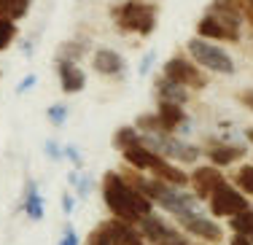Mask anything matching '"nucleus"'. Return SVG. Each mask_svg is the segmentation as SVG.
I'll list each match as a JSON object with an SVG mask.
<instances>
[{"label":"nucleus","instance_id":"nucleus-5","mask_svg":"<svg viewBox=\"0 0 253 245\" xmlns=\"http://www.w3.org/2000/svg\"><path fill=\"white\" fill-rule=\"evenodd\" d=\"M186 51H189L191 62L200 65L202 70H210V73H218V76H232L234 73V59L226 54L221 46L210 43L205 38H191L186 43Z\"/></svg>","mask_w":253,"mask_h":245},{"label":"nucleus","instance_id":"nucleus-31","mask_svg":"<svg viewBox=\"0 0 253 245\" xmlns=\"http://www.w3.org/2000/svg\"><path fill=\"white\" fill-rule=\"evenodd\" d=\"M240 8H243V16L253 25V0H243V3H240Z\"/></svg>","mask_w":253,"mask_h":245},{"label":"nucleus","instance_id":"nucleus-15","mask_svg":"<svg viewBox=\"0 0 253 245\" xmlns=\"http://www.w3.org/2000/svg\"><path fill=\"white\" fill-rule=\"evenodd\" d=\"M243 157H245V148L234 146V143H210L208 146V159L213 167H229Z\"/></svg>","mask_w":253,"mask_h":245},{"label":"nucleus","instance_id":"nucleus-26","mask_svg":"<svg viewBox=\"0 0 253 245\" xmlns=\"http://www.w3.org/2000/svg\"><path fill=\"white\" fill-rule=\"evenodd\" d=\"M62 151H65V159L73 164V170H81V167H84V157H81V151H78L73 143H70V146H62Z\"/></svg>","mask_w":253,"mask_h":245},{"label":"nucleus","instance_id":"nucleus-34","mask_svg":"<svg viewBox=\"0 0 253 245\" xmlns=\"http://www.w3.org/2000/svg\"><path fill=\"white\" fill-rule=\"evenodd\" d=\"M22 54L33 57V41H25V43H22Z\"/></svg>","mask_w":253,"mask_h":245},{"label":"nucleus","instance_id":"nucleus-19","mask_svg":"<svg viewBox=\"0 0 253 245\" xmlns=\"http://www.w3.org/2000/svg\"><path fill=\"white\" fill-rule=\"evenodd\" d=\"M111 143H113V148L122 154V151H126V148H132V146H137V143H140V132H137L132 124H126V127H119L116 132H113Z\"/></svg>","mask_w":253,"mask_h":245},{"label":"nucleus","instance_id":"nucleus-35","mask_svg":"<svg viewBox=\"0 0 253 245\" xmlns=\"http://www.w3.org/2000/svg\"><path fill=\"white\" fill-rule=\"evenodd\" d=\"M245 137H248V140H251V143H253V127H251V129H248V132H245Z\"/></svg>","mask_w":253,"mask_h":245},{"label":"nucleus","instance_id":"nucleus-9","mask_svg":"<svg viewBox=\"0 0 253 245\" xmlns=\"http://www.w3.org/2000/svg\"><path fill=\"white\" fill-rule=\"evenodd\" d=\"M178 224L183 226L186 235L191 237H200L205 243H221L224 240V229H221V224H215L213 218L202 216V213H186V216H178Z\"/></svg>","mask_w":253,"mask_h":245},{"label":"nucleus","instance_id":"nucleus-24","mask_svg":"<svg viewBox=\"0 0 253 245\" xmlns=\"http://www.w3.org/2000/svg\"><path fill=\"white\" fill-rule=\"evenodd\" d=\"M68 116H70V111H68L65 103H54V105L46 108V119H49L51 127H62V124L68 122Z\"/></svg>","mask_w":253,"mask_h":245},{"label":"nucleus","instance_id":"nucleus-36","mask_svg":"<svg viewBox=\"0 0 253 245\" xmlns=\"http://www.w3.org/2000/svg\"><path fill=\"white\" fill-rule=\"evenodd\" d=\"M248 240H251V243H253V232H251V237H248Z\"/></svg>","mask_w":253,"mask_h":245},{"label":"nucleus","instance_id":"nucleus-1","mask_svg":"<svg viewBox=\"0 0 253 245\" xmlns=\"http://www.w3.org/2000/svg\"><path fill=\"white\" fill-rule=\"evenodd\" d=\"M100 194L105 202L111 218H119L124 224H140L148 213H154V202L146 194H140L135 186L122 178L119 170H108L100 181Z\"/></svg>","mask_w":253,"mask_h":245},{"label":"nucleus","instance_id":"nucleus-25","mask_svg":"<svg viewBox=\"0 0 253 245\" xmlns=\"http://www.w3.org/2000/svg\"><path fill=\"white\" fill-rule=\"evenodd\" d=\"M43 151H46V157L51 159V162H62L65 159V151H62V146H59L54 137H49V140L43 143Z\"/></svg>","mask_w":253,"mask_h":245},{"label":"nucleus","instance_id":"nucleus-6","mask_svg":"<svg viewBox=\"0 0 253 245\" xmlns=\"http://www.w3.org/2000/svg\"><path fill=\"white\" fill-rule=\"evenodd\" d=\"M162 76H165L167 81L183 86V89H205L208 81H210L208 73H205L200 65H194L189 57H183V54H175V57L167 59L165 68H162Z\"/></svg>","mask_w":253,"mask_h":245},{"label":"nucleus","instance_id":"nucleus-7","mask_svg":"<svg viewBox=\"0 0 253 245\" xmlns=\"http://www.w3.org/2000/svg\"><path fill=\"white\" fill-rule=\"evenodd\" d=\"M137 229H140L146 245H189V237H186L183 232L175 229L172 224H167V221L162 216H156V213H148V216L137 224Z\"/></svg>","mask_w":253,"mask_h":245},{"label":"nucleus","instance_id":"nucleus-32","mask_svg":"<svg viewBox=\"0 0 253 245\" xmlns=\"http://www.w3.org/2000/svg\"><path fill=\"white\" fill-rule=\"evenodd\" d=\"M151 65H154V51H148V54L143 57V62H140V76H146L148 70H151Z\"/></svg>","mask_w":253,"mask_h":245},{"label":"nucleus","instance_id":"nucleus-30","mask_svg":"<svg viewBox=\"0 0 253 245\" xmlns=\"http://www.w3.org/2000/svg\"><path fill=\"white\" fill-rule=\"evenodd\" d=\"M62 210H65V216H70L76 210V194H70V191L62 194Z\"/></svg>","mask_w":253,"mask_h":245},{"label":"nucleus","instance_id":"nucleus-22","mask_svg":"<svg viewBox=\"0 0 253 245\" xmlns=\"http://www.w3.org/2000/svg\"><path fill=\"white\" fill-rule=\"evenodd\" d=\"M16 35H19V30H16V22L5 19V16H0V51L11 49L16 41Z\"/></svg>","mask_w":253,"mask_h":245},{"label":"nucleus","instance_id":"nucleus-2","mask_svg":"<svg viewBox=\"0 0 253 245\" xmlns=\"http://www.w3.org/2000/svg\"><path fill=\"white\" fill-rule=\"evenodd\" d=\"M111 22L122 35L148 38L159 22V8L148 0H119L111 5Z\"/></svg>","mask_w":253,"mask_h":245},{"label":"nucleus","instance_id":"nucleus-3","mask_svg":"<svg viewBox=\"0 0 253 245\" xmlns=\"http://www.w3.org/2000/svg\"><path fill=\"white\" fill-rule=\"evenodd\" d=\"M84 245H146L135 224H124L119 218H105L86 235Z\"/></svg>","mask_w":253,"mask_h":245},{"label":"nucleus","instance_id":"nucleus-27","mask_svg":"<svg viewBox=\"0 0 253 245\" xmlns=\"http://www.w3.org/2000/svg\"><path fill=\"white\" fill-rule=\"evenodd\" d=\"M57 245H81V237L76 235V229L73 226H65V232H62V237H59V243Z\"/></svg>","mask_w":253,"mask_h":245},{"label":"nucleus","instance_id":"nucleus-18","mask_svg":"<svg viewBox=\"0 0 253 245\" xmlns=\"http://www.w3.org/2000/svg\"><path fill=\"white\" fill-rule=\"evenodd\" d=\"M30 8H33V0H0V16H5L11 22L25 19Z\"/></svg>","mask_w":253,"mask_h":245},{"label":"nucleus","instance_id":"nucleus-33","mask_svg":"<svg viewBox=\"0 0 253 245\" xmlns=\"http://www.w3.org/2000/svg\"><path fill=\"white\" fill-rule=\"evenodd\" d=\"M229 245H253V243L248 240V237H243V235H234V237H232V243H229Z\"/></svg>","mask_w":253,"mask_h":245},{"label":"nucleus","instance_id":"nucleus-23","mask_svg":"<svg viewBox=\"0 0 253 245\" xmlns=\"http://www.w3.org/2000/svg\"><path fill=\"white\" fill-rule=\"evenodd\" d=\"M234 183L245 197H253V164H243L234 175Z\"/></svg>","mask_w":253,"mask_h":245},{"label":"nucleus","instance_id":"nucleus-11","mask_svg":"<svg viewBox=\"0 0 253 245\" xmlns=\"http://www.w3.org/2000/svg\"><path fill=\"white\" fill-rule=\"evenodd\" d=\"M92 70L102 79H122L124 70H126V62L124 57L119 54L116 49H108V46H100V49L92 51Z\"/></svg>","mask_w":253,"mask_h":245},{"label":"nucleus","instance_id":"nucleus-20","mask_svg":"<svg viewBox=\"0 0 253 245\" xmlns=\"http://www.w3.org/2000/svg\"><path fill=\"white\" fill-rule=\"evenodd\" d=\"M68 181H70V186L76 189V197H78V200H86V197L92 194V189H94V178L86 175V172H81V170H73V172L68 175Z\"/></svg>","mask_w":253,"mask_h":245},{"label":"nucleus","instance_id":"nucleus-12","mask_svg":"<svg viewBox=\"0 0 253 245\" xmlns=\"http://www.w3.org/2000/svg\"><path fill=\"white\" fill-rule=\"evenodd\" d=\"M54 70L59 76V86L65 94H78L86 86V73L78 62H68V59H54Z\"/></svg>","mask_w":253,"mask_h":245},{"label":"nucleus","instance_id":"nucleus-28","mask_svg":"<svg viewBox=\"0 0 253 245\" xmlns=\"http://www.w3.org/2000/svg\"><path fill=\"white\" fill-rule=\"evenodd\" d=\"M35 83H38V76H35V73H30V76H25V79H22L19 83H16V94H27L30 89L35 86Z\"/></svg>","mask_w":253,"mask_h":245},{"label":"nucleus","instance_id":"nucleus-8","mask_svg":"<svg viewBox=\"0 0 253 245\" xmlns=\"http://www.w3.org/2000/svg\"><path fill=\"white\" fill-rule=\"evenodd\" d=\"M208 205H210V213H213L215 218H232V216H237V213H243L245 207H251L248 197H245L237 186H232V183H221V186L208 197Z\"/></svg>","mask_w":253,"mask_h":245},{"label":"nucleus","instance_id":"nucleus-29","mask_svg":"<svg viewBox=\"0 0 253 245\" xmlns=\"http://www.w3.org/2000/svg\"><path fill=\"white\" fill-rule=\"evenodd\" d=\"M237 100H240L243 108L253 111V89H243V92H237Z\"/></svg>","mask_w":253,"mask_h":245},{"label":"nucleus","instance_id":"nucleus-21","mask_svg":"<svg viewBox=\"0 0 253 245\" xmlns=\"http://www.w3.org/2000/svg\"><path fill=\"white\" fill-rule=\"evenodd\" d=\"M229 221H232V232H234V235L251 237V232H253V207H245L243 213L232 216Z\"/></svg>","mask_w":253,"mask_h":245},{"label":"nucleus","instance_id":"nucleus-10","mask_svg":"<svg viewBox=\"0 0 253 245\" xmlns=\"http://www.w3.org/2000/svg\"><path fill=\"white\" fill-rule=\"evenodd\" d=\"M221 183H226V178H224V172H221V167H213V164L197 167V170L189 175L191 194H194L197 200H208V197L213 194Z\"/></svg>","mask_w":253,"mask_h":245},{"label":"nucleus","instance_id":"nucleus-16","mask_svg":"<svg viewBox=\"0 0 253 245\" xmlns=\"http://www.w3.org/2000/svg\"><path fill=\"white\" fill-rule=\"evenodd\" d=\"M154 92H156V100H159V103H172V105H186V103H189V89H183V86H178V83L167 81L165 76L156 79Z\"/></svg>","mask_w":253,"mask_h":245},{"label":"nucleus","instance_id":"nucleus-4","mask_svg":"<svg viewBox=\"0 0 253 245\" xmlns=\"http://www.w3.org/2000/svg\"><path fill=\"white\" fill-rule=\"evenodd\" d=\"M140 143L146 148H151L154 154L165 157L167 162L194 164L197 159H200V148H197V146L180 140V137H175V135H167V132H156V135H143L140 132Z\"/></svg>","mask_w":253,"mask_h":245},{"label":"nucleus","instance_id":"nucleus-13","mask_svg":"<svg viewBox=\"0 0 253 245\" xmlns=\"http://www.w3.org/2000/svg\"><path fill=\"white\" fill-rule=\"evenodd\" d=\"M154 113H156V119H159V124H162V132H167V135L183 132V129H186V124H189V116H186L183 105L159 103Z\"/></svg>","mask_w":253,"mask_h":245},{"label":"nucleus","instance_id":"nucleus-17","mask_svg":"<svg viewBox=\"0 0 253 245\" xmlns=\"http://www.w3.org/2000/svg\"><path fill=\"white\" fill-rule=\"evenodd\" d=\"M89 51V41H81V38H70L65 43H59L57 49V59H68V62H81Z\"/></svg>","mask_w":253,"mask_h":245},{"label":"nucleus","instance_id":"nucleus-14","mask_svg":"<svg viewBox=\"0 0 253 245\" xmlns=\"http://www.w3.org/2000/svg\"><path fill=\"white\" fill-rule=\"evenodd\" d=\"M19 210H25L30 221H41L46 216V202H43V197H41V191H38V183H35L33 178L25 181V194H22Z\"/></svg>","mask_w":253,"mask_h":245}]
</instances>
